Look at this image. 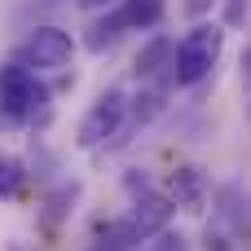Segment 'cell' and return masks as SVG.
<instances>
[{
    "label": "cell",
    "mask_w": 251,
    "mask_h": 251,
    "mask_svg": "<svg viewBox=\"0 0 251 251\" xmlns=\"http://www.w3.org/2000/svg\"><path fill=\"white\" fill-rule=\"evenodd\" d=\"M22 190V163L18 159H0V199H13Z\"/></svg>",
    "instance_id": "11"
},
{
    "label": "cell",
    "mask_w": 251,
    "mask_h": 251,
    "mask_svg": "<svg viewBox=\"0 0 251 251\" xmlns=\"http://www.w3.org/2000/svg\"><path fill=\"white\" fill-rule=\"evenodd\" d=\"M44 106H49V88L35 79L31 66H22V62L0 66V110H4V115H13V119H35Z\"/></svg>",
    "instance_id": "2"
},
{
    "label": "cell",
    "mask_w": 251,
    "mask_h": 251,
    "mask_svg": "<svg viewBox=\"0 0 251 251\" xmlns=\"http://www.w3.org/2000/svg\"><path fill=\"white\" fill-rule=\"evenodd\" d=\"M168 190H172V194H168L172 203H181V207H199L207 185H203V172H199V168H181V172H172V185H168Z\"/></svg>",
    "instance_id": "8"
},
{
    "label": "cell",
    "mask_w": 251,
    "mask_h": 251,
    "mask_svg": "<svg viewBox=\"0 0 251 251\" xmlns=\"http://www.w3.org/2000/svg\"><path fill=\"white\" fill-rule=\"evenodd\" d=\"M84 4H110V0H84Z\"/></svg>",
    "instance_id": "16"
},
{
    "label": "cell",
    "mask_w": 251,
    "mask_h": 251,
    "mask_svg": "<svg viewBox=\"0 0 251 251\" xmlns=\"http://www.w3.org/2000/svg\"><path fill=\"white\" fill-rule=\"evenodd\" d=\"M124 119H128V97H124V88H106V93L88 106V115L79 119L75 141H79L84 150H97V146H106L110 137L124 132Z\"/></svg>",
    "instance_id": "3"
},
{
    "label": "cell",
    "mask_w": 251,
    "mask_h": 251,
    "mask_svg": "<svg viewBox=\"0 0 251 251\" xmlns=\"http://www.w3.org/2000/svg\"><path fill=\"white\" fill-rule=\"evenodd\" d=\"M71 57H75V40L62 26H40L22 44V66H35V71H62L71 66Z\"/></svg>",
    "instance_id": "4"
},
{
    "label": "cell",
    "mask_w": 251,
    "mask_h": 251,
    "mask_svg": "<svg viewBox=\"0 0 251 251\" xmlns=\"http://www.w3.org/2000/svg\"><path fill=\"white\" fill-rule=\"evenodd\" d=\"M243 71H247V75H251V49H247V53H243Z\"/></svg>",
    "instance_id": "15"
},
{
    "label": "cell",
    "mask_w": 251,
    "mask_h": 251,
    "mask_svg": "<svg viewBox=\"0 0 251 251\" xmlns=\"http://www.w3.org/2000/svg\"><path fill=\"white\" fill-rule=\"evenodd\" d=\"M247 9H251V0H229V9H225V22H229V26H238V22L247 18Z\"/></svg>",
    "instance_id": "13"
},
{
    "label": "cell",
    "mask_w": 251,
    "mask_h": 251,
    "mask_svg": "<svg viewBox=\"0 0 251 251\" xmlns=\"http://www.w3.org/2000/svg\"><path fill=\"white\" fill-rule=\"evenodd\" d=\"M207 4H212V0H190V9H194V13H203Z\"/></svg>",
    "instance_id": "14"
},
{
    "label": "cell",
    "mask_w": 251,
    "mask_h": 251,
    "mask_svg": "<svg viewBox=\"0 0 251 251\" xmlns=\"http://www.w3.org/2000/svg\"><path fill=\"white\" fill-rule=\"evenodd\" d=\"M172 212H176V203L168 199V194H154V190H146L137 203H132V229H137V238H159V234H168V221H172Z\"/></svg>",
    "instance_id": "5"
},
{
    "label": "cell",
    "mask_w": 251,
    "mask_h": 251,
    "mask_svg": "<svg viewBox=\"0 0 251 251\" xmlns=\"http://www.w3.org/2000/svg\"><path fill=\"white\" fill-rule=\"evenodd\" d=\"M150 251H190V243H185L181 234H172V229H168V234H159V238L150 243Z\"/></svg>",
    "instance_id": "12"
},
{
    "label": "cell",
    "mask_w": 251,
    "mask_h": 251,
    "mask_svg": "<svg viewBox=\"0 0 251 251\" xmlns=\"http://www.w3.org/2000/svg\"><path fill=\"white\" fill-rule=\"evenodd\" d=\"M119 35H124V31H119L115 13H106V18H97V22L88 26V49H93V53H101V49H110Z\"/></svg>",
    "instance_id": "10"
},
{
    "label": "cell",
    "mask_w": 251,
    "mask_h": 251,
    "mask_svg": "<svg viewBox=\"0 0 251 251\" xmlns=\"http://www.w3.org/2000/svg\"><path fill=\"white\" fill-rule=\"evenodd\" d=\"M172 62H176V44H172V40H154V44H146V49L137 53V75L150 79V75H159L163 66H168V75H172Z\"/></svg>",
    "instance_id": "7"
},
{
    "label": "cell",
    "mask_w": 251,
    "mask_h": 251,
    "mask_svg": "<svg viewBox=\"0 0 251 251\" xmlns=\"http://www.w3.org/2000/svg\"><path fill=\"white\" fill-rule=\"evenodd\" d=\"M221 49H225V26L216 22H199L185 31V40L176 44V62H172V84L190 88L199 79L212 75V66L221 62Z\"/></svg>",
    "instance_id": "1"
},
{
    "label": "cell",
    "mask_w": 251,
    "mask_h": 251,
    "mask_svg": "<svg viewBox=\"0 0 251 251\" xmlns=\"http://www.w3.org/2000/svg\"><path fill=\"white\" fill-rule=\"evenodd\" d=\"M159 18H163V0H124V4L115 9L119 31H146V26H154Z\"/></svg>",
    "instance_id": "6"
},
{
    "label": "cell",
    "mask_w": 251,
    "mask_h": 251,
    "mask_svg": "<svg viewBox=\"0 0 251 251\" xmlns=\"http://www.w3.org/2000/svg\"><path fill=\"white\" fill-rule=\"evenodd\" d=\"M137 229H132V221H115V225H106L97 238H93V247L88 251H137Z\"/></svg>",
    "instance_id": "9"
}]
</instances>
